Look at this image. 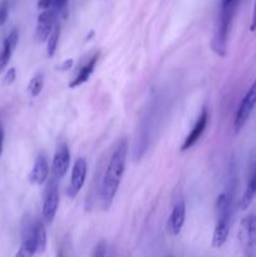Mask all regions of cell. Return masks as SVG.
<instances>
[{"label":"cell","mask_w":256,"mask_h":257,"mask_svg":"<svg viewBox=\"0 0 256 257\" xmlns=\"http://www.w3.org/2000/svg\"><path fill=\"white\" fill-rule=\"evenodd\" d=\"M238 0L227 5H221L220 15H218L217 28H216L215 35L212 39V49L220 57L226 55V48H227L228 33H230L231 24H232L233 17L237 10Z\"/></svg>","instance_id":"cell-3"},{"label":"cell","mask_w":256,"mask_h":257,"mask_svg":"<svg viewBox=\"0 0 256 257\" xmlns=\"http://www.w3.org/2000/svg\"><path fill=\"white\" fill-rule=\"evenodd\" d=\"M38 8L43 10L53 9V0H39L38 2Z\"/></svg>","instance_id":"cell-24"},{"label":"cell","mask_w":256,"mask_h":257,"mask_svg":"<svg viewBox=\"0 0 256 257\" xmlns=\"http://www.w3.org/2000/svg\"><path fill=\"white\" fill-rule=\"evenodd\" d=\"M207 123H208V112L206 108H203L201 114L198 115L197 120H196L195 125H193V128L191 130V132L188 133L187 137L185 138L182 146H181V151H182V152L183 151L190 150L191 147H193V146L198 142V140H200L201 136H202L203 132H205L206 127H207Z\"/></svg>","instance_id":"cell-9"},{"label":"cell","mask_w":256,"mask_h":257,"mask_svg":"<svg viewBox=\"0 0 256 257\" xmlns=\"http://www.w3.org/2000/svg\"><path fill=\"white\" fill-rule=\"evenodd\" d=\"M248 257H255V256H253L252 253H250V255H248Z\"/></svg>","instance_id":"cell-30"},{"label":"cell","mask_w":256,"mask_h":257,"mask_svg":"<svg viewBox=\"0 0 256 257\" xmlns=\"http://www.w3.org/2000/svg\"><path fill=\"white\" fill-rule=\"evenodd\" d=\"M105 252H107V242L103 240L95 245L90 257H105Z\"/></svg>","instance_id":"cell-21"},{"label":"cell","mask_w":256,"mask_h":257,"mask_svg":"<svg viewBox=\"0 0 256 257\" xmlns=\"http://www.w3.org/2000/svg\"><path fill=\"white\" fill-rule=\"evenodd\" d=\"M98 58H99V54H98V53H95V54L93 55V57L90 58V59L88 60V62L85 63L82 68H80L79 72H78V74L74 77V79L69 83V88L79 87V85L84 84V83L89 79L90 75H92V73L94 72V68H95V64H97V62H98Z\"/></svg>","instance_id":"cell-14"},{"label":"cell","mask_w":256,"mask_h":257,"mask_svg":"<svg viewBox=\"0 0 256 257\" xmlns=\"http://www.w3.org/2000/svg\"><path fill=\"white\" fill-rule=\"evenodd\" d=\"M68 0H53V9L58 13H64Z\"/></svg>","instance_id":"cell-22"},{"label":"cell","mask_w":256,"mask_h":257,"mask_svg":"<svg viewBox=\"0 0 256 257\" xmlns=\"http://www.w3.org/2000/svg\"><path fill=\"white\" fill-rule=\"evenodd\" d=\"M255 196H256V170L251 173L250 180H248L247 186H246L245 192H243L242 197H241V201H240L241 210L245 211L246 208L252 203Z\"/></svg>","instance_id":"cell-17"},{"label":"cell","mask_w":256,"mask_h":257,"mask_svg":"<svg viewBox=\"0 0 256 257\" xmlns=\"http://www.w3.org/2000/svg\"><path fill=\"white\" fill-rule=\"evenodd\" d=\"M32 231L35 245H37L38 253H43L45 251V247H47V231H45L44 223L42 221H37L32 226Z\"/></svg>","instance_id":"cell-16"},{"label":"cell","mask_w":256,"mask_h":257,"mask_svg":"<svg viewBox=\"0 0 256 257\" xmlns=\"http://www.w3.org/2000/svg\"><path fill=\"white\" fill-rule=\"evenodd\" d=\"M49 165H48V161L45 158V156H38L34 162V166H33L32 171H30L29 181L33 185H43L47 181L48 176H49Z\"/></svg>","instance_id":"cell-12"},{"label":"cell","mask_w":256,"mask_h":257,"mask_svg":"<svg viewBox=\"0 0 256 257\" xmlns=\"http://www.w3.org/2000/svg\"><path fill=\"white\" fill-rule=\"evenodd\" d=\"M55 18H57V12L54 9L43 10L40 13L37 24V39H39V42H47L48 38L50 37L53 29L57 25Z\"/></svg>","instance_id":"cell-6"},{"label":"cell","mask_w":256,"mask_h":257,"mask_svg":"<svg viewBox=\"0 0 256 257\" xmlns=\"http://www.w3.org/2000/svg\"><path fill=\"white\" fill-rule=\"evenodd\" d=\"M250 30H251V32H255V30H256V0H255V7H253V13H252V19H251V24H250Z\"/></svg>","instance_id":"cell-25"},{"label":"cell","mask_w":256,"mask_h":257,"mask_svg":"<svg viewBox=\"0 0 256 257\" xmlns=\"http://www.w3.org/2000/svg\"><path fill=\"white\" fill-rule=\"evenodd\" d=\"M59 37H60V25L57 24L55 25L54 29H53L50 37L48 38V40H47V53H48V57L49 58H52L53 55L55 54V52H57Z\"/></svg>","instance_id":"cell-18"},{"label":"cell","mask_w":256,"mask_h":257,"mask_svg":"<svg viewBox=\"0 0 256 257\" xmlns=\"http://www.w3.org/2000/svg\"><path fill=\"white\" fill-rule=\"evenodd\" d=\"M8 17H9V2L2 0L0 2V27H3L7 23Z\"/></svg>","instance_id":"cell-20"},{"label":"cell","mask_w":256,"mask_h":257,"mask_svg":"<svg viewBox=\"0 0 256 257\" xmlns=\"http://www.w3.org/2000/svg\"><path fill=\"white\" fill-rule=\"evenodd\" d=\"M237 2V0H221V5H227V4H231V3H235Z\"/></svg>","instance_id":"cell-27"},{"label":"cell","mask_w":256,"mask_h":257,"mask_svg":"<svg viewBox=\"0 0 256 257\" xmlns=\"http://www.w3.org/2000/svg\"><path fill=\"white\" fill-rule=\"evenodd\" d=\"M241 240L248 250H252L256 246V216L248 215L241 222Z\"/></svg>","instance_id":"cell-11"},{"label":"cell","mask_w":256,"mask_h":257,"mask_svg":"<svg viewBox=\"0 0 256 257\" xmlns=\"http://www.w3.org/2000/svg\"><path fill=\"white\" fill-rule=\"evenodd\" d=\"M232 201L228 193L223 192L216 200V226L212 235V246L216 248L222 247L227 241L231 227V213Z\"/></svg>","instance_id":"cell-2"},{"label":"cell","mask_w":256,"mask_h":257,"mask_svg":"<svg viewBox=\"0 0 256 257\" xmlns=\"http://www.w3.org/2000/svg\"><path fill=\"white\" fill-rule=\"evenodd\" d=\"M57 257H65V256H64V252H63V250H62V248H60V250L58 251V253H57Z\"/></svg>","instance_id":"cell-29"},{"label":"cell","mask_w":256,"mask_h":257,"mask_svg":"<svg viewBox=\"0 0 256 257\" xmlns=\"http://www.w3.org/2000/svg\"><path fill=\"white\" fill-rule=\"evenodd\" d=\"M15 78H17V72H15V68H10V69L7 72V74H5L4 83L5 84H12V83H14Z\"/></svg>","instance_id":"cell-23"},{"label":"cell","mask_w":256,"mask_h":257,"mask_svg":"<svg viewBox=\"0 0 256 257\" xmlns=\"http://www.w3.org/2000/svg\"><path fill=\"white\" fill-rule=\"evenodd\" d=\"M70 165V152L67 145H60L55 152L53 158L52 171L54 180H60L64 177L68 172V168Z\"/></svg>","instance_id":"cell-8"},{"label":"cell","mask_w":256,"mask_h":257,"mask_svg":"<svg viewBox=\"0 0 256 257\" xmlns=\"http://www.w3.org/2000/svg\"><path fill=\"white\" fill-rule=\"evenodd\" d=\"M58 206H59V192H58V186L54 181H52L49 187L47 188L44 202H43V218L47 222H52L57 215Z\"/></svg>","instance_id":"cell-5"},{"label":"cell","mask_w":256,"mask_h":257,"mask_svg":"<svg viewBox=\"0 0 256 257\" xmlns=\"http://www.w3.org/2000/svg\"><path fill=\"white\" fill-rule=\"evenodd\" d=\"M43 87H44V74L43 73H38L30 80L29 85H28V90H29L32 97H38L42 93Z\"/></svg>","instance_id":"cell-19"},{"label":"cell","mask_w":256,"mask_h":257,"mask_svg":"<svg viewBox=\"0 0 256 257\" xmlns=\"http://www.w3.org/2000/svg\"><path fill=\"white\" fill-rule=\"evenodd\" d=\"M38 253L37 245H35L34 237H33L32 226L28 230H25L24 237H23V242L20 245L19 250H18L15 257H33Z\"/></svg>","instance_id":"cell-15"},{"label":"cell","mask_w":256,"mask_h":257,"mask_svg":"<svg viewBox=\"0 0 256 257\" xmlns=\"http://www.w3.org/2000/svg\"><path fill=\"white\" fill-rule=\"evenodd\" d=\"M18 40H19V34H18L17 30H13L3 43V47L0 49V72H3L9 64L13 52L18 44Z\"/></svg>","instance_id":"cell-13"},{"label":"cell","mask_w":256,"mask_h":257,"mask_svg":"<svg viewBox=\"0 0 256 257\" xmlns=\"http://www.w3.org/2000/svg\"><path fill=\"white\" fill-rule=\"evenodd\" d=\"M87 162L84 158H78L75 161L72 170V176H70V186L68 188V195L70 197H74L82 190L85 182V177H87Z\"/></svg>","instance_id":"cell-7"},{"label":"cell","mask_w":256,"mask_h":257,"mask_svg":"<svg viewBox=\"0 0 256 257\" xmlns=\"http://www.w3.org/2000/svg\"><path fill=\"white\" fill-rule=\"evenodd\" d=\"M186 220V205L183 201H180L175 205L171 211V215L167 221V232L171 236H177L182 230Z\"/></svg>","instance_id":"cell-10"},{"label":"cell","mask_w":256,"mask_h":257,"mask_svg":"<svg viewBox=\"0 0 256 257\" xmlns=\"http://www.w3.org/2000/svg\"><path fill=\"white\" fill-rule=\"evenodd\" d=\"M127 153L128 142L127 140H122L113 152L107 170H105L104 177H103L100 196H102V202L105 210L112 205L120 182H122L123 175H124L125 161H127Z\"/></svg>","instance_id":"cell-1"},{"label":"cell","mask_w":256,"mask_h":257,"mask_svg":"<svg viewBox=\"0 0 256 257\" xmlns=\"http://www.w3.org/2000/svg\"><path fill=\"white\" fill-rule=\"evenodd\" d=\"M256 105V79L255 82L251 84V87L248 88L247 93L245 94V97L241 100L240 105L237 108V112H236L235 120H233V128H235V132L238 133L242 130L243 125L247 122L248 117L252 113L253 108Z\"/></svg>","instance_id":"cell-4"},{"label":"cell","mask_w":256,"mask_h":257,"mask_svg":"<svg viewBox=\"0 0 256 257\" xmlns=\"http://www.w3.org/2000/svg\"><path fill=\"white\" fill-rule=\"evenodd\" d=\"M72 63H73L72 60H69V62H65V63H64V65H63V67H62V68H63V70H64L65 68H70V65H72Z\"/></svg>","instance_id":"cell-28"},{"label":"cell","mask_w":256,"mask_h":257,"mask_svg":"<svg viewBox=\"0 0 256 257\" xmlns=\"http://www.w3.org/2000/svg\"><path fill=\"white\" fill-rule=\"evenodd\" d=\"M3 145H4V130H3V125L0 123V156L3 153Z\"/></svg>","instance_id":"cell-26"}]
</instances>
